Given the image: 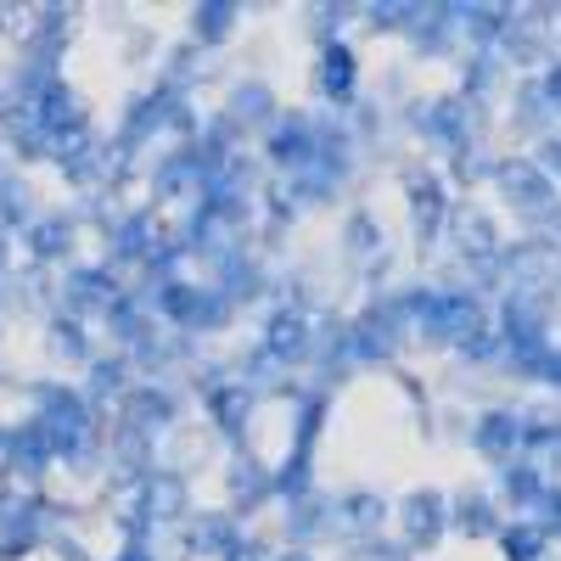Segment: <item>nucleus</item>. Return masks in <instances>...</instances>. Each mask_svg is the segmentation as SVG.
I'll list each match as a JSON object with an SVG mask.
<instances>
[{
  "label": "nucleus",
  "mask_w": 561,
  "mask_h": 561,
  "mask_svg": "<svg viewBox=\"0 0 561 561\" xmlns=\"http://www.w3.org/2000/svg\"><path fill=\"white\" fill-rule=\"evenodd\" d=\"M45 332L57 337V348L68 359H84L90 365V332H84V320H73L68 309H51V314H45Z\"/></svg>",
  "instance_id": "e433bc0d"
},
{
  "label": "nucleus",
  "mask_w": 561,
  "mask_h": 561,
  "mask_svg": "<svg viewBox=\"0 0 561 561\" xmlns=\"http://www.w3.org/2000/svg\"><path fill=\"white\" fill-rule=\"evenodd\" d=\"M107 242H113V264H135V270H140L163 237H158L152 214H118V219L107 225Z\"/></svg>",
  "instance_id": "412c9836"
},
{
  "label": "nucleus",
  "mask_w": 561,
  "mask_h": 561,
  "mask_svg": "<svg viewBox=\"0 0 561 561\" xmlns=\"http://www.w3.org/2000/svg\"><path fill=\"white\" fill-rule=\"evenodd\" d=\"M225 118L237 124V129H270L275 124V96H270L264 84H237V90H230Z\"/></svg>",
  "instance_id": "cd10ccee"
},
{
  "label": "nucleus",
  "mask_w": 561,
  "mask_h": 561,
  "mask_svg": "<svg viewBox=\"0 0 561 561\" xmlns=\"http://www.w3.org/2000/svg\"><path fill=\"white\" fill-rule=\"evenodd\" d=\"M242 539H248V534L237 528V517H225V511H208V517H197L192 528L180 534V556H214V561H225Z\"/></svg>",
  "instance_id": "6ab92c4d"
},
{
  "label": "nucleus",
  "mask_w": 561,
  "mask_h": 561,
  "mask_svg": "<svg viewBox=\"0 0 561 561\" xmlns=\"http://www.w3.org/2000/svg\"><path fill=\"white\" fill-rule=\"evenodd\" d=\"M539 96H545V102H550V107L561 113V62H550V68H545V84H539Z\"/></svg>",
  "instance_id": "a18cd8bd"
},
{
  "label": "nucleus",
  "mask_w": 561,
  "mask_h": 561,
  "mask_svg": "<svg viewBox=\"0 0 561 561\" xmlns=\"http://www.w3.org/2000/svg\"><path fill=\"white\" fill-rule=\"evenodd\" d=\"M455 354H460L466 365H494V359H505V348H500V337H494V325H478V332L466 337Z\"/></svg>",
  "instance_id": "58836bf2"
},
{
  "label": "nucleus",
  "mask_w": 561,
  "mask_h": 561,
  "mask_svg": "<svg viewBox=\"0 0 561 561\" xmlns=\"http://www.w3.org/2000/svg\"><path fill=\"white\" fill-rule=\"evenodd\" d=\"M500 483H505V505H517V511H534V505H539V494H545V472H539L534 460L505 466Z\"/></svg>",
  "instance_id": "c9c22d12"
},
{
  "label": "nucleus",
  "mask_w": 561,
  "mask_h": 561,
  "mask_svg": "<svg viewBox=\"0 0 561 561\" xmlns=\"http://www.w3.org/2000/svg\"><path fill=\"white\" fill-rule=\"evenodd\" d=\"M0 455H7V427H0Z\"/></svg>",
  "instance_id": "3c124183"
},
{
  "label": "nucleus",
  "mask_w": 561,
  "mask_h": 561,
  "mask_svg": "<svg viewBox=\"0 0 561 561\" xmlns=\"http://www.w3.org/2000/svg\"><path fill=\"white\" fill-rule=\"evenodd\" d=\"M230 23H237V0H203V7L192 12V45L197 51H208V45H225V34H230Z\"/></svg>",
  "instance_id": "473e14b6"
},
{
  "label": "nucleus",
  "mask_w": 561,
  "mask_h": 561,
  "mask_svg": "<svg viewBox=\"0 0 561 561\" xmlns=\"http://www.w3.org/2000/svg\"><path fill=\"white\" fill-rule=\"evenodd\" d=\"M230 309L214 287H197V280H163L158 287V320L174 325V337H208V332H225L230 325Z\"/></svg>",
  "instance_id": "f03ea898"
},
{
  "label": "nucleus",
  "mask_w": 561,
  "mask_h": 561,
  "mask_svg": "<svg viewBox=\"0 0 561 561\" xmlns=\"http://www.w3.org/2000/svg\"><path fill=\"white\" fill-rule=\"evenodd\" d=\"M343 248H348V253H377V248H382L377 219H370V214H354V219H348V230H343Z\"/></svg>",
  "instance_id": "ea45409f"
},
{
  "label": "nucleus",
  "mask_w": 561,
  "mask_h": 561,
  "mask_svg": "<svg viewBox=\"0 0 561 561\" xmlns=\"http://www.w3.org/2000/svg\"><path fill=\"white\" fill-rule=\"evenodd\" d=\"M107 455L118 460V472L129 478V483H147L152 472H158V449H152V433H140V427H113V438H107Z\"/></svg>",
  "instance_id": "b1692460"
},
{
  "label": "nucleus",
  "mask_w": 561,
  "mask_h": 561,
  "mask_svg": "<svg viewBox=\"0 0 561 561\" xmlns=\"http://www.w3.org/2000/svg\"><path fill=\"white\" fill-rule=\"evenodd\" d=\"M275 561H314L309 550H287V556H275Z\"/></svg>",
  "instance_id": "8fccbe9b"
},
{
  "label": "nucleus",
  "mask_w": 561,
  "mask_h": 561,
  "mask_svg": "<svg viewBox=\"0 0 561 561\" xmlns=\"http://www.w3.org/2000/svg\"><path fill=\"white\" fill-rule=\"evenodd\" d=\"M118 421L158 438L163 427H174V421H180V399L163 382H129V393L118 399Z\"/></svg>",
  "instance_id": "4468645a"
},
{
  "label": "nucleus",
  "mask_w": 561,
  "mask_h": 561,
  "mask_svg": "<svg viewBox=\"0 0 561 561\" xmlns=\"http://www.w3.org/2000/svg\"><path fill=\"white\" fill-rule=\"evenodd\" d=\"M51 163L68 174V185H107V174H113V147H107L96 129H90L84 140H73L68 152H57Z\"/></svg>",
  "instance_id": "a211bd4d"
},
{
  "label": "nucleus",
  "mask_w": 561,
  "mask_h": 561,
  "mask_svg": "<svg viewBox=\"0 0 561 561\" xmlns=\"http://www.w3.org/2000/svg\"><path fill=\"white\" fill-rule=\"evenodd\" d=\"M489 174H494V192H500L511 208H517L523 219H534V225H539V219H545V214L561 203V185H556V180H550L534 158H500Z\"/></svg>",
  "instance_id": "20e7f679"
},
{
  "label": "nucleus",
  "mask_w": 561,
  "mask_h": 561,
  "mask_svg": "<svg viewBox=\"0 0 561 561\" xmlns=\"http://www.w3.org/2000/svg\"><path fill=\"white\" fill-rule=\"evenodd\" d=\"M57 466V455H51V438H45V427L28 415V421H18V427H7V455H0V483L7 478H45Z\"/></svg>",
  "instance_id": "9d476101"
},
{
  "label": "nucleus",
  "mask_w": 561,
  "mask_h": 561,
  "mask_svg": "<svg viewBox=\"0 0 561 561\" xmlns=\"http://www.w3.org/2000/svg\"><path fill=\"white\" fill-rule=\"evenodd\" d=\"M354 18H359V7H314V18H309V23H314L325 39H337V28H343V23H354Z\"/></svg>",
  "instance_id": "79ce46f5"
},
{
  "label": "nucleus",
  "mask_w": 561,
  "mask_h": 561,
  "mask_svg": "<svg viewBox=\"0 0 561 561\" xmlns=\"http://www.w3.org/2000/svg\"><path fill=\"white\" fill-rule=\"evenodd\" d=\"M314 79H320V90H325V102H332V107H348L359 96V57H354V45L343 34L337 39H320Z\"/></svg>",
  "instance_id": "2eb2a0df"
},
{
  "label": "nucleus",
  "mask_w": 561,
  "mask_h": 561,
  "mask_svg": "<svg viewBox=\"0 0 561 561\" xmlns=\"http://www.w3.org/2000/svg\"><path fill=\"white\" fill-rule=\"evenodd\" d=\"M230 517H248V511H259L270 500V472L264 466H253V455H237L230 460Z\"/></svg>",
  "instance_id": "bb28decb"
},
{
  "label": "nucleus",
  "mask_w": 561,
  "mask_h": 561,
  "mask_svg": "<svg viewBox=\"0 0 561 561\" xmlns=\"http://www.w3.org/2000/svg\"><path fill=\"white\" fill-rule=\"evenodd\" d=\"M539 528L550 534V539H561V483H545V494H539Z\"/></svg>",
  "instance_id": "a19ab883"
},
{
  "label": "nucleus",
  "mask_w": 561,
  "mask_h": 561,
  "mask_svg": "<svg viewBox=\"0 0 561 561\" xmlns=\"http://www.w3.org/2000/svg\"><path fill=\"white\" fill-rule=\"evenodd\" d=\"M203 404H208V421L225 433V444L248 455V427H253V393L237 382V377H219L203 388Z\"/></svg>",
  "instance_id": "1a4fd4ad"
},
{
  "label": "nucleus",
  "mask_w": 561,
  "mask_h": 561,
  "mask_svg": "<svg viewBox=\"0 0 561 561\" xmlns=\"http://www.w3.org/2000/svg\"><path fill=\"white\" fill-rule=\"evenodd\" d=\"M90 404H102L107 410V399H124L129 393V359L124 354H107V359H90V388H79Z\"/></svg>",
  "instance_id": "2f4dec72"
},
{
  "label": "nucleus",
  "mask_w": 561,
  "mask_h": 561,
  "mask_svg": "<svg viewBox=\"0 0 561 561\" xmlns=\"http://www.w3.org/2000/svg\"><path fill=\"white\" fill-rule=\"evenodd\" d=\"M472 118L478 113L466 107L460 96H438L427 107H415V129L427 135V147L444 152L455 169H466V158H472V147H478V124Z\"/></svg>",
  "instance_id": "7ed1b4c3"
},
{
  "label": "nucleus",
  "mask_w": 561,
  "mask_h": 561,
  "mask_svg": "<svg viewBox=\"0 0 561 561\" xmlns=\"http://www.w3.org/2000/svg\"><path fill=\"white\" fill-rule=\"evenodd\" d=\"M494 539H500L505 561H545V550H550V534L539 523H500Z\"/></svg>",
  "instance_id": "72a5a7b5"
},
{
  "label": "nucleus",
  "mask_w": 561,
  "mask_h": 561,
  "mask_svg": "<svg viewBox=\"0 0 561 561\" xmlns=\"http://www.w3.org/2000/svg\"><path fill=\"white\" fill-rule=\"evenodd\" d=\"M494 337H500V348H505V359H539L545 348H556L550 343V314L528 298V293H511L505 304H500V314H494Z\"/></svg>",
  "instance_id": "39448f33"
},
{
  "label": "nucleus",
  "mask_w": 561,
  "mask_h": 561,
  "mask_svg": "<svg viewBox=\"0 0 561 561\" xmlns=\"http://www.w3.org/2000/svg\"><path fill=\"white\" fill-rule=\"evenodd\" d=\"M421 18H427V7H421V0H393V7H365V23H370V28H399V34H410Z\"/></svg>",
  "instance_id": "4c0bfd02"
},
{
  "label": "nucleus",
  "mask_w": 561,
  "mask_h": 561,
  "mask_svg": "<svg viewBox=\"0 0 561 561\" xmlns=\"http://www.w3.org/2000/svg\"><path fill=\"white\" fill-rule=\"evenodd\" d=\"M332 528H337V511H332V500H325L320 489H309L304 500L287 505V534H293L298 545H309V539H320V534H332Z\"/></svg>",
  "instance_id": "a878e982"
},
{
  "label": "nucleus",
  "mask_w": 561,
  "mask_h": 561,
  "mask_svg": "<svg viewBox=\"0 0 561 561\" xmlns=\"http://www.w3.org/2000/svg\"><path fill=\"white\" fill-rule=\"evenodd\" d=\"M225 561H275V556H270V545H259V539H242V545L230 550Z\"/></svg>",
  "instance_id": "49530a36"
},
{
  "label": "nucleus",
  "mask_w": 561,
  "mask_h": 561,
  "mask_svg": "<svg viewBox=\"0 0 561 561\" xmlns=\"http://www.w3.org/2000/svg\"><path fill=\"white\" fill-rule=\"evenodd\" d=\"M511 23H517V12H511V7H460V28L472 34L478 51H494V45L511 34Z\"/></svg>",
  "instance_id": "c756f323"
},
{
  "label": "nucleus",
  "mask_w": 561,
  "mask_h": 561,
  "mask_svg": "<svg viewBox=\"0 0 561 561\" xmlns=\"http://www.w3.org/2000/svg\"><path fill=\"white\" fill-rule=\"evenodd\" d=\"M118 293H124V287H118L113 264H73V270L62 275V304H57V309H68L73 320L107 314V304H113Z\"/></svg>",
  "instance_id": "9b49d317"
},
{
  "label": "nucleus",
  "mask_w": 561,
  "mask_h": 561,
  "mask_svg": "<svg viewBox=\"0 0 561 561\" xmlns=\"http://www.w3.org/2000/svg\"><path fill=\"white\" fill-rule=\"evenodd\" d=\"M444 225H449V248L466 259V264H489L494 253H500V237H494V225L483 219V214H472V208H449L444 214Z\"/></svg>",
  "instance_id": "f3484780"
},
{
  "label": "nucleus",
  "mask_w": 561,
  "mask_h": 561,
  "mask_svg": "<svg viewBox=\"0 0 561 561\" xmlns=\"http://www.w3.org/2000/svg\"><path fill=\"white\" fill-rule=\"evenodd\" d=\"M404 197L415 208V225H421V242H433L438 230H444V214H449V185L427 169H410L404 174Z\"/></svg>",
  "instance_id": "dca6fc26"
},
{
  "label": "nucleus",
  "mask_w": 561,
  "mask_h": 561,
  "mask_svg": "<svg viewBox=\"0 0 561 561\" xmlns=\"http://www.w3.org/2000/svg\"><path fill=\"white\" fill-rule=\"evenodd\" d=\"M203 163H197V152L192 147H174L169 158H158V169H152V197L158 203H174V197H197L203 192Z\"/></svg>",
  "instance_id": "aec40b11"
},
{
  "label": "nucleus",
  "mask_w": 561,
  "mask_h": 561,
  "mask_svg": "<svg viewBox=\"0 0 561 561\" xmlns=\"http://www.w3.org/2000/svg\"><path fill=\"white\" fill-rule=\"evenodd\" d=\"M399 528H404V550H433L449 534V500L438 489H415L399 505Z\"/></svg>",
  "instance_id": "ddd939ff"
},
{
  "label": "nucleus",
  "mask_w": 561,
  "mask_h": 561,
  "mask_svg": "<svg viewBox=\"0 0 561 561\" xmlns=\"http://www.w3.org/2000/svg\"><path fill=\"white\" fill-rule=\"evenodd\" d=\"M472 449L489 460V466H517L523 460V415L517 410H505V404H494V410H483L478 421H472Z\"/></svg>",
  "instance_id": "f8f14e48"
},
{
  "label": "nucleus",
  "mask_w": 561,
  "mask_h": 561,
  "mask_svg": "<svg viewBox=\"0 0 561 561\" xmlns=\"http://www.w3.org/2000/svg\"><path fill=\"white\" fill-rule=\"evenodd\" d=\"M337 511V528H354V534H377V523L388 517V500L370 494V489H348L343 500H332Z\"/></svg>",
  "instance_id": "c85d7f7f"
},
{
  "label": "nucleus",
  "mask_w": 561,
  "mask_h": 561,
  "mask_svg": "<svg viewBox=\"0 0 561 561\" xmlns=\"http://www.w3.org/2000/svg\"><path fill=\"white\" fill-rule=\"evenodd\" d=\"M34 225V203H28V185L18 174H0V237Z\"/></svg>",
  "instance_id": "f704fd0d"
},
{
  "label": "nucleus",
  "mask_w": 561,
  "mask_h": 561,
  "mask_svg": "<svg viewBox=\"0 0 561 561\" xmlns=\"http://www.w3.org/2000/svg\"><path fill=\"white\" fill-rule=\"evenodd\" d=\"M534 163H539V169H545V174H550V180L561 185V135L539 140V152H534Z\"/></svg>",
  "instance_id": "37998d69"
},
{
  "label": "nucleus",
  "mask_w": 561,
  "mask_h": 561,
  "mask_svg": "<svg viewBox=\"0 0 561 561\" xmlns=\"http://www.w3.org/2000/svg\"><path fill=\"white\" fill-rule=\"evenodd\" d=\"M73 237H79L73 214H45V219H34V225L23 230V242H28L34 264H68V253H73Z\"/></svg>",
  "instance_id": "5701e85b"
},
{
  "label": "nucleus",
  "mask_w": 561,
  "mask_h": 561,
  "mask_svg": "<svg viewBox=\"0 0 561 561\" xmlns=\"http://www.w3.org/2000/svg\"><path fill=\"white\" fill-rule=\"evenodd\" d=\"M550 113V102L539 96V84H523V96H517V118L523 124H534V118H545Z\"/></svg>",
  "instance_id": "c03bdc74"
},
{
  "label": "nucleus",
  "mask_w": 561,
  "mask_h": 561,
  "mask_svg": "<svg viewBox=\"0 0 561 561\" xmlns=\"http://www.w3.org/2000/svg\"><path fill=\"white\" fill-rule=\"evenodd\" d=\"M107 332L124 343V348H147V343H158V320L147 314V304H140V293H118L113 304H107Z\"/></svg>",
  "instance_id": "4be33fe9"
},
{
  "label": "nucleus",
  "mask_w": 561,
  "mask_h": 561,
  "mask_svg": "<svg viewBox=\"0 0 561 561\" xmlns=\"http://www.w3.org/2000/svg\"><path fill=\"white\" fill-rule=\"evenodd\" d=\"M399 304H404V320H415V332L427 343H438V348H460L478 325H489L483 304L472 293H460V287L455 293L449 287H404Z\"/></svg>",
  "instance_id": "f257e3e1"
},
{
  "label": "nucleus",
  "mask_w": 561,
  "mask_h": 561,
  "mask_svg": "<svg viewBox=\"0 0 561 561\" xmlns=\"http://www.w3.org/2000/svg\"><path fill=\"white\" fill-rule=\"evenodd\" d=\"M7 275H12V253H7V237H0V287H7Z\"/></svg>",
  "instance_id": "09e8293b"
},
{
  "label": "nucleus",
  "mask_w": 561,
  "mask_h": 561,
  "mask_svg": "<svg viewBox=\"0 0 561 561\" xmlns=\"http://www.w3.org/2000/svg\"><path fill=\"white\" fill-rule=\"evenodd\" d=\"M113 561H158V556H152V545H135V539H129V545H124Z\"/></svg>",
  "instance_id": "de8ad7c7"
},
{
  "label": "nucleus",
  "mask_w": 561,
  "mask_h": 561,
  "mask_svg": "<svg viewBox=\"0 0 561 561\" xmlns=\"http://www.w3.org/2000/svg\"><path fill=\"white\" fill-rule=\"evenodd\" d=\"M449 528L466 534V539H494V534H500V511H494L489 494L460 489V494L449 500Z\"/></svg>",
  "instance_id": "393cba45"
},
{
  "label": "nucleus",
  "mask_w": 561,
  "mask_h": 561,
  "mask_svg": "<svg viewBox=\"0 0 561 561\" xmlns=\"http://www.w3.org/2000/svg\"><path fill=\"white\" fill-rule=\"evenodd\" d=\"M264 158L287 174H304L320 158V124L309 113H275V124L264 129Z\"/></svg>",
  "instance_id": "0eeeda50"
},
{
  "label": "nucleus",
  "mask_w": 561,
  "mask_h": 561,
  "mask_svg": "<svg viewBox=\"0 0 561 561\" xmlns=\"http://www.w3.org/2000/svg\"><path fill=\"white\" fill-rule=\"evenodd\" d=\"M174 96H180V84L163 79V84H152V90H140V96L124 107V124H118V135L107 140V147H113V163H129L152 135H163V118H169Z\"/></svg>",
  "instance_id": "423d86ee"
},
{
  "label": "nucleus",
  "mask_w": 561,
  "mask_h": 561,
  "mask_svg": "<svg viewBox=\"0 0 561 561\" xmlns=\"http://www.w3.org/2000/svg\"><path fill=\"white\" fill-rule=\"evenodd\" d=\"M325 410H332V393H320V388L298 399V427H293V455H287V460H304V466H309L314 438H320V427H325Z\"/></svg>",
  "instance_id": "7c9ffc66"
},
{
  "label": "nucleus",
  "mask_w": 561,
  "mask_h": 561,
  "mask_svg": "<svg viewBox=\"0 0 561 561\" xmlns=\"http://www.w3.org/2000/svg\"><path fill=\"white\" fill-rule=\"evenodd\" d=\"M253 348H264L275 370L304 365V359H309V314H304V309H293V304L270 309V314L259 320V343H253Z\"/></svg>",
  "instance_id": "6e6552de"
}]
</instances>
